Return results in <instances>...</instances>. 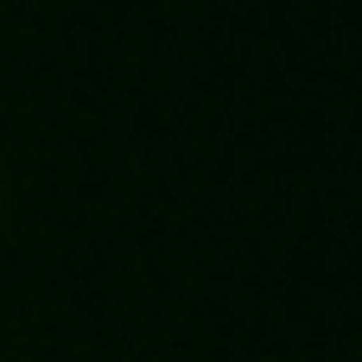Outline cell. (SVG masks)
<instances>
[{
    "mask_svg": "<svg viewBox=\"0 0 362 362\" xmlns=\"http://www.w3.org/2000/svg\"><path fill=\"white\" fill-rule=\"evenodd\" d=\"M0 229H6V153H0Z\"/></svg>",
    "mask_w": 362,
    "mask_h": 362,
    "instance_id": "obj_1",
    "label": "cell"
}]
</instances>
